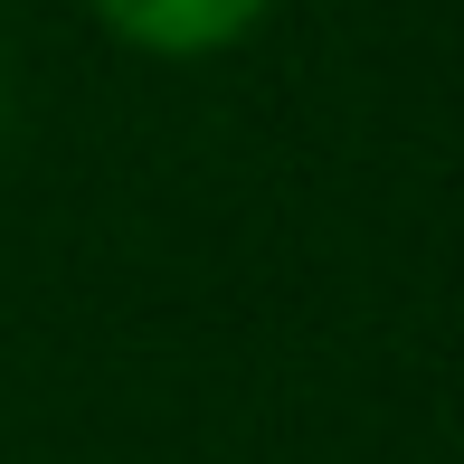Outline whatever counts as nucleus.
<instances>
[{
  "label": "nucleus",
  "instance_id": "1",
  "mask_svg": "<svg viewBox=\"0 0 464 464\" xmlns=\"http://www.w3.org/2000/svg\"><path fill=\"white\" fill-rule=\"evenodd\" d=\"M86 10L142 57H218L237 38H256L276 0H86Z\"/></svg>",
  "mask_w": 464,
  "mask_h": 464
},
{
  "label": "nucleus",
  "instance_id": "2",
  "mask_svg": "<svg viewBox=\"0 0 464 464\" xmlns=\"http://www.w3.org/2000/svg\"><path fill=\"white\" fill-rule=\"evenodd\" d=\"M0 133H10V76H0Z\"/></svg>",
  "mask_w": 464,
  "mask_h": 464
}]
</instances>
